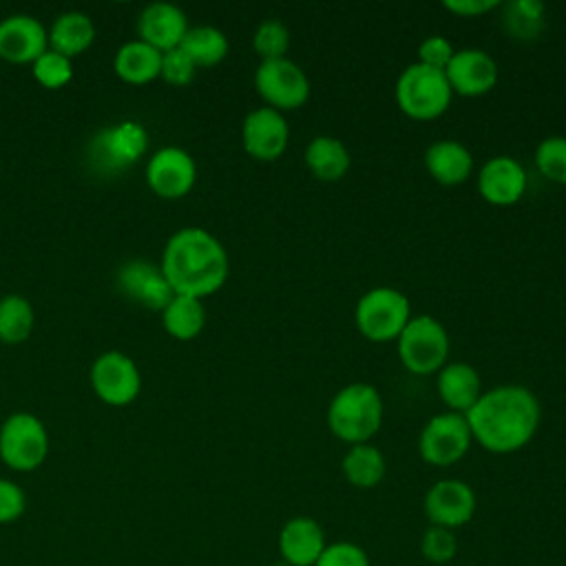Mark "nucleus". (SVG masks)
Returning <instances> with one entry per match:
<instances>
[{
	"mask_svg": "<svg viewBox=\"0 0 566 566\" xmlns=\"http://www.w3.org/2000/svg\"><path fill=\"white\" fill-rule=\"evenodd\" d=\"M473 440L486 451L511 453L522 449L537 431L542 418L539 398L524 385H495L464 413Z\"/></svg>",
	"mask_w": 566,
	"mask_h": 566,
	"instance_id": "nucleus-1",
	"label": "nucleus"
},
{
	"mask_svg": "<svg viewBox=\"0 0 566 566\" xmlns=\"http://www.w3.org/2000/svg\"><path fill=\"white\" fill-rule=\"evenodd\" d=\"M161 272L175 294L206 296L217 292L228 276V252L208 230L179 228L164 248Z\"/></svg>",
	"mask_w": 566,
	"mask_h": 566,
	"instance_id": "nucleus-2",
	"label": "nucleus"
},
{
	"mask_svg": "<svg viewBox=\"0 0 566 566\" xmlns=\"http://www.w3.org/2000/svg\"><path fill=\"white\" fill-rule=\"evenodd\" d=\"M382 422V398L371 382H349L340 387L329 407L327 424L332 433L349 444L369 442Z\"/></svg>",
	"mask_w": 566,
	"mask_h": 566,
	"instance_id": "nucleus-3",
	"label": "nucleus"
},
{
	"mask_svg": "<svg viewBox=\"0 0 566 566\" xmlns=\"http://www.w3.org/2000/svg\"><path fill=\"white\" fill-rule=\"evenodd\" d=\"M451 95L453 88L444 71L422 62L407 64L396 80V102L407 115L416 119H431L444 113Z\"/></svg>",
	"mask_w": 566,
	"mask_h": 566,
	"instance_id": "nucleus-4",
	"label": "nucleus"
},
{
	"mask_svg": "<svg viewBox=\"0 0 566 566\" xmlns=\"http://www.w3.org/2000/svg\"><path fill=\"white\" fill-rule=\"evenodd\" d=\"M411 318V305L405 292L391 285L367 290L354 307V321L369 340H394Z\"/></svg>",
	"mask_w": 566,
	"mask_h": 566,
	"instance_id": "nucleus-5",
	"label": "nucleus"
},
{
	"mask_svg": "<svg viewBox=\"0 0 566 566\" xmlns=\"http://www.w3.org/2000/svg\"><path fill=\"white\" fill-rule=\"evenodd\" d=\"M398 356L413 374H433L447 363L449 334L431 314H416L400 332Z\"/></svg>",
	"mask_w": 566,
	"mask_h": 566,
	"instance_id": "nucleus-6",
	"label": "nucleus"
},
{
	"mask_svg": "<svg viewBox=\"0 0 566 566\" xmlns=\"http://www.w3.org/2000/svg\"><path fill=\"white\" fill-rule=\"evenodd\" d=\"M49 451V436L42 420L29 411L11 413L0 427V458L15 471H33Z\"/></svg>",
	"mask_w": 566,
	"mask_h": 566,
	"instance_id": "nucleus-7",
	"label": "nucleus"
},
{
	"mask_svg": "<svg viewBox=\"0 0 566 566\" xmlns=\"http://www.w3.org/2000/svg\"><path fill=\"white\" fill-rule=\"evenodd\" d=\"M148 146V133L139 122L124 119L104 126L88 142V159L102 172H117L139 159Z\"/></svg>",
	"mask_w": 566,
	"mask_h": 566,
	"instance_id": "nucleus-8",
	"label": "nucleus"
},
{
	"mask_svg": "<svg viewBox=\"0 0 566 566\" xmlns=\"http://www.w3.org/2000/svg\"><path fill=\"white\" fill-rule=\"evenodd\" d=\"M473 436L467 416L460 411H442L431 416L418 438V451L424 462L449 467L458 462L471 447Z\"/></svg>",
	"mask_w": 566,
	"mask_h": 566,
	"instance_id": "nucleus-9",
	"label": "nucleus"
},
{
	"mask_svg": "<svg viewBox=\"0 0 566 566\" xmlns=\"http://www.w3.org/2000/svg\"><path fill=\"white\" fill-rule=\"evenodd\" d=\"M254 86L274 108H296L310 97L307 73L287 55L261 60L254 71Z\"/></svg>",
	"mask_w": 566,
	"mask_h": 566,
	"instance_id": "nucleus-10",
	"label": "nucleus"
},
{
	"mask_svg": "<svg viewBox=\"0 0 566 566\" xmlns=\"http://www.w3.org/2000/svg\"><path fill=\"white\" fill-rule=\"evenodd\" d=\"M424 515L433 526H444L455 531L471 522L475 513L473 489L458 478H444L433 482L424 493Z\"/></svg>",
	"mask_w": 566,
	"mask_h": 566,
	"instance_id": "nucleus-11",
	"label": "nucleus"
},
{
	"mask_svg": "<svg viewBox=\"0 0 566 566\" xmlns=\"http://www.w3.org/2000/svg\"><path fill=\"white\" fill-rule=\"evenodd\" d=\"M91 382L102 400L111 405H126L137 396L142 387V376L130 356L111 349L93 360Z\"/></svg>",
	"mask_w": 566,
	"mask_h": 566,
	"instance_id": "nucleus-12",
	"label": "nucleus"
},
{
	"mask_svg": "<svg viewBox=\"0 0 566 566\" xmlns=\"http://www.w3.org/2000/svg\"><path fill=\"white\" fill-rule=\"evenodd\" d=\"M245 150L256 159H276L290 139V126L283 113L274 106L252 108L241 126Z\"/></svg>",
	"mask_w": 566,
	"mask_h": 566,
	"instance_id": "nucleus-13",
	"label": "nucleus"
},
{
	"mask_svg": "<svg viewBox=\"0 0 566 566\" xmlns=\"http://www.w3.org/2000/svg\"><path fill=\"white\" fill-rule=\"evenodd\" d=\"M197 177L195 159L179 146H164L153 153L146 166V179L150 188L161 197L186 195Z\"/></svg>",
	"mask_w": 566,
	"mask_h": 566,
	"instance_id": "nucleus-14",
	"label": "nucleus"
},
{
	"mask_svg": "<svg viewBox=\"0 0 566 566\" xmlns=\"http://www.w3.org/2000/svg\"><path fill=\"white\" fill-rule=\"evenodd\" d=\"M444 75L455 93L482 95L497 82V62L484 49L464 46L455 49L453 57L444 66Z\"/></svg>",
	"mask_w": 566,
	"mask_h": 566,
	"instance_id": "nucleus-15",
	"label": "nucleus"
},
{
	"mask_svg": "<svg viewBox=\"0 0 566 566\" xmlns=\"http://www.w3.org/2000/svg\"><path fill=\"white\" fill-rule=\"evenodd\" d=\"M478 190L491 203H515L526 190V170L515 157L495 155L482 164L478 172Z\"/></svg>",
	"mask_w": 566,
	"mask_h": 566,
	"instance_id": "nucleus-16",
	"label": "nucleus"
},
{
	"mask_svg": "<svg viewBox=\"0 0 566 566\" xmlns=\"http://www.w3.org/2000/svg\"><path fill=\"white\" fill-rule=\"evenodd\" d=\"M49 33L29 13H11L0 20V57L9 62H33L46 51Z\"/></svg>",
	"mask_w": 566,
	"mask_h": 566,
	"instance_id": "nucleus-17",
	"label": "nucleus"
},
{
	"mask_svg": "<svg viewBox=\"0 0 566 566\" xmlns=\"http://www.w3.org/2000/svg\"><path fill=\"white\" fill-rule=\"evenodd\" d=\"M327 539L314 517H290L279 531V553L287 566H314Z\"/></svg>",
	"mask_w": 566,
	"mask_h": 566,
	"instance_id": "nucleus-18",
	"label": "nucleus"
},
{
	"mask_svg": "<svg viewBox=\"0 0 566 566\" xmlns=\"http://www.w3.org/2000/svg\"><path fill=\"white\" fill-rule=\"evenodd\" d=\"M139 38L159 51H168L172 46H179L181 38L188 31V18L181 7L175 2L157 0L148 2L137 20Z\"/></svg>",
	"mask_w": 566,
	"mask_h": 566,
	"instance_id": "nucleus-19",
	"label": "nucleus"
},
{
	"mask_svg": "<svg viewBox=\"0 0 566 566\" xmlns=\"http://www.w3.org/2000/svg\"><path fill=\"white\" fill-rule=\"evenodd\" d=\"M436 385L444 405L451 411H460V413H467L475 405V400L482 396L480 374L473 365L464 360L444 363L438 369Z\"/></svg>",
	"mask_w": 566,
	"mask_h": 566,
	"instance_id": "nucleus-20",
	"label": "nucleus"
},
{
	"mask_svg": "<svg viewBox=\"0 0 566 566\" xmlns=\"http://www.w3.org/2000/svg\"><path fill=\"white\" fill-rule=\"evenodd\" d=\"M424 166L440 184H460L473 168L471 150L458 139H438L424 150Z\"/></svg>",
	"mask_w": 566,
	"mask_h": 566,
	"instance_id": "nucleus-21",
	"label": "nucleus"
},
{
	"mask_svg": "<svg viewBox=\"0 0 566 566\" xmlns=\"http://www.w3.org/2000/svg\"><path fill=\"white\" fill-rule=\"evenodd\" d=\"M115 71L128 82H148L161 71V51L142 38L124 42L115 53Z\"/></svg>",
	"mask_w": 566,
	"mask_h": 566,
	"instance_id": "nucleus-22",
	"label": "nucleus"
},
{
	"mask_svg": "<svg viewBox=\"0 0 566 566\" xmlns=\"http://www.w3.org/2000/svg\"><path fill=\"white\" fill-rule=\"evenodd\" d=\"M305 164L310 166V170L325 181H334L340 179L349 164V150L347 146L334 137V135H316L307 146H305Z\"/></svg>",
	"mask_w": 566,
	"mask_h": 566,
	"instance_id": "nucleus-23",
	"label": "nucleus"
},
{
	"mask_svg": "<svg viewBox=\"0 0 566 566\" xmlns=\"http://www.w3.org/2000/svg\"><path fill=\"white\" fill-rule=\"evenodd\" d=\"M95 38L93 20L84 11H64L60 13L49 31L51 49L71 57L84 51Z\"/></svg>",
	"mask_w": 566,
	"mask_h": 566,
	"instance_id": "nucleus-24",
	"label": "nucleus"
},
{
	"mask_svg": "<svg viewBox=\"0 0 566 566\" xmlns=\"http://www.w3.org/2000/svg\"><path fill=\"white\" fill-rule=\"evenodd\" d=\"M340 467L345 478L360 489L376 486L385 478V469H387L382 451L369 442L352 444L343 455Z\"/></svg>",
	"mask_w": 566,
	"mask_h": 566,
	"instance_id": "nucleus-25",
	"label": "nucleus"
},
{
	"mask_svg": "<svg viewBox=\"0 0 566 566\" xmlns=\"http://www.w3.org/2000/svg\"><path fill=\"white\" fill-rule=\"evenodd\" d=\"M161 312H164V327L175 338L188 340V338H195L203 329L206 307H203L201 298H197V296L175 294Z\"/></svg>",
	"mask_w": 566,
	"mask_h": 566,
	"instance_id": "nucleus-26",
	"label": "nucleus"
},
{
	"mask_svg": "<svg viewBox=\"0 0 566 566\" xmlns=\"http://www.w3.org/2000/svg\"><path fill=\"white\" fill-rule=\"evenodd\" d=\"M502 7V24L517 40H533L544 31L546 4L542 0H509Z\"/></svg>",
	"mask_w": 566,
	"mask_h": 566,
	"instance_id": "nucleus-27",
	"label": "nucleus"
},
{
	"mask_svg": "<svg viewBox=\"0 0 566 566\" xmlns=\"http://www.w3.org/2000/svg\"><path fill=\"white\" fill-rule=\"evenodd\" d=\"M179 46L192 57L197 66H210L226 57L228 38L221 29L212 24H197V27H188Z\"/></svg>",
	"mask_w": 566,
	"mask_h": 566,
	"instance_id": "nucleus-28",
	"label": "nucleus"
},
{
	"mask_svg": "<svg viewBox=\"0 0 566 566\" xmlns=\"http://www.w3.org/2000/svg\"><path fill=\"white\" fill-rule=\"evenodd\" d=\"M35 323L31 303L20 294H7L0 298V340L22 343Z\"/></svg>",
	"mask_w": 566,
	"mask_h": 566,
	"instance_id": "nucleus-29",
	"label": "nucleus"
},
{
	"mask_svg": "<svg viewBox=\"0 0 566 566\" xmlns=\"http://www.w3.org/2000/svg\"><path fill=\"white\" fill-rule=\"evenodd\" d=\"M252 44L263 60L285 57L290 49V29L281 18H263L254 29Z\"/></svg>",
	"mask_w": 566,
	"mask_h": 566,
	"instance_id": "nucleus-30",
	"label": "nucleus"
},
{
	"mask_svg": "<svg viewBox=\"0 0 566 566\" xmlns=\"http://www.w3.org/2000/svg\"><path fill=\"white\" fill-rule=\"evenodd\" d=\"M159 274H161V265H155V263H150V261H146V259H133V261H126V263L119 268V272H117V283H119V290H122L126 296H130V298H135V301L142 303V298H144L148 285H150Z\"/></svg>",
	"mask_w": 566,
	"mask_h": 566,
	"instance_id": "nucleus-31",
	"label": "nucleus"
},
{
	"mask_svg": "<svg viewBox=\"0 0 566 566\" xmlns=\"http://www.w3.org/2000/svg\"><path fill=\"white\" fill-rule=\"evenodd\" d=\"M537 168L551 179L566 184V137L548 135L535 148Z\"/></svg>",
	"mask_w": 566,
	"mask_h": 566,
	"instance_id": "nucleus-32",
	"label": "nucleus"
},
{
	"mask_svg": "<svg viewBox=\"0 0 566 566\" xmlns=\"http://www.w3.org/2000/svg\"><path fill=\"white\" fill-rule=\"evenodd\" d=\"M420 553L431 564H449L458 553L455 533L451 528L429 524L420 539Z\"/></svg>",
	"mask_w": 566,
	"mask_h": 566,
	"instance_id": "nucleus-33",
	"label": "nucleus"
},
{
	"mask_svg": "<svg viewBox=\"0 0 566 566\" xmlns=\"http://www.w3.org/2000/svg\"><path fill=\"white\" fill-rule=\"evenodd\" d=\"M33 75L38 77V82H42L44 86H62L64 82L71 80L73 75V66H71V57L46 49L44 53H40L33 60Z\"/></svg>",
	"mask_w": 566,
	"mask_h": 566,
	"instance_id": "nucleus-34",
	"label": "nucleus"
},
{
	"mask_svg": "<svg viewBox=\"0 0 566 566\" xmlns=\"http://www.w3.org/2000/svg\"><path fill=\"white\" fill-rule=\"evenodd\" d=\"M314 566H369V557L363 546L340 539L329 542Z\"/></svg>",
	"mask_w": 566,
	"mask_h": 566,
	"instance_id": "nucleus-35",
	"label": "nucleus"
},
{
	"mask_svg": "<svg viewBox=\"0 0 566 566\" xmlns=\"http://www.w3.org/2000/svg\"><path fill=\"white\" fill-rule=\"evenodd\" d=\"M197 64L192 57L181 49L172 46L168 51H161V75L172 84H188L195 77Z\"/></svg>",
	"mask_w": 566,
	"mask_h": 566,
	"instance_id": "nucleus-36",
	"label": "nucleus"
},
{
	"mask_svg": "<svg viewBox=\"0 0 566 566\" xmlns=\"http://www.w3.org/2000/svg\"><path fill=\"white\" fill-rule=\"evenodd\" d=\"M455 49L451 44L449 38L444 35H427L420 44H418V62L433 66V69H442L449 64V60L453 57Z\"/></svg>",
	"mask_w": 566,
	"mask_h": 566,
	"instance_id": "nucleus-37",
	"label": "nucleus"
},
{
	"mask_svg": "<svg viewBox=\"0 0 566 566\" xmlns=\"http://www.w3.org/2000/svg\"><path fill=\"white\" fill-rule=\"evenodd\" d=\"M24 491L15 482L0 478V524L15 522L24 513Z\"/></svg>",
	"mask_w": 566,
	"mask_h": 566,
	"instance_id": "nucleus-38",
	"label": "nucleus"
},
{
	"mask_svg": "<svg viewBox=\"0 0 566 566\" xmlns=\"http://www.w3.org/2000/svg\"><path fill=\"white\" fill-rule=\"evenodd\" d=\"M444 7L458 15L471 18L500 7V0H444Z\"/></svg>",
	"mask_w": 566,
	"mask_h": 566,
	"instance_id": "nucleus-39",
	"label": "nucleus"
}]
</instances>
